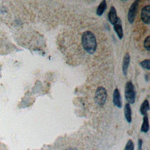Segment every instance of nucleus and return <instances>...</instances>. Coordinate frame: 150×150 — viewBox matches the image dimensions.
<instances>
[{
    "instance_id": "obj_1",
    "label": "nucleus",
    "mask_w": 150,
    "mask_h": 150,
    "mask_svg": "<svg viewBox=\"0 0 150 150\" xmlns=\"http://www.w3.org/2000/svg\"><path fill=\"white\" fill-rule=\"evenodd\" d=\"M81 43L83 49L90 54H93L97 47V40L94 34L89 30L83 32L81 36Z\"/></svg>"
},
{
    "instance_id": "obj_2",
    "label": "nucleus",
    "mask_w": 150,
    "mask_h": 150,
    "mask_svg": "<svg viewBox=\"0 0 150 150\" xmlns=\"http://www.w3.org/2000/svg\"><path fill=\"white\" fill-rule=\"evenodd\" d=\"M135 96L136 93L133 84L131 81H128L125 86V97L128 103L134 104L135 101Z\"/></svg>"
},
{
    "instance_id": "obj_3",
    "label": "nucleus",
    "mask_w": 150,
    "mask_h": 150,
    "mask_svg": "<svg viewBox=\"0 0 150 150\" xmlns=\"http://www.w3.org/2000/svg\"><path fill=\"white\" fill-rule=\"evenodd\" d=\"M107 98V93L105 88L102 86L98 87L95 93V101L96 104L100 106L103 105Z\"/></svg>"
},
{
    "instance_id": "obj_4",
    "label": "nucleus",
    "mask_w": 150,
    "mask_h": 150,
    "mask_svg": "<svg viewBox=\"0 0 150 150\" xmlns=\"http://www.w3.org/2000/svg\"><path fill=\"white\" fill-rule=\"evenodd\" d=\"M139 2V1L138 0L134 1L129 8L128 12V20L130 23H132L135 21L138 11Z\"/></svg>"
},
{
    "instance_id": "obj_5",
    "label": "nucleus",
    "mask_w": 150,
    "mask_h": 150,
    "mask_svg": "<svg viewBox=\"0 0 150 150\" xmlns=\"http://www.w3.org/2000/svg\"><path fill=\"white\" fill-rule=\"evenodd\" d=\"M141 19L142 21L145 24H149L150 23V5H146L144 6L141 12Z\"/></svg>"
},
{
    "instance_id": "obj_6",
    "label": "nucleus",
    "mask_w": 150,
    "mask_h": 150,
    "mask_svg": "<svg viewBox=\"0 0 150 150\" xmlns=\"http://www.w3.org/2000/svg\"><path fill=\"white\" fill-rule=\"evenodd\" d=\"M108 20L110 22V23L113 25H114L115 23H117L120 19L119 18V17L117 16V11L114 6H111L110 7V11H109V12L108 14Z\"/></svg>"
},
{
    "instance_id": "obj_7",
    "label": "nucleus",
    "mask_w": 150,
    "mask_h": 150,
    "mask_svg": "<svg viewBox=\"0 0 150 150\" xmlns=\"http://www.w3.org/2000/svg\"><path fill=\"white\" fill-rule=\"evenodd\" d=\"M112 102L116 107L118 108H121L122 107V101H121V95H120L119 90L117 88H116L114 91Z\"/></svg>"
},
{
    "instance_id": "obj_8",
    "label": "nucleus",
    "mask_w": 150,
    "mask_h": 150,
    "mask_svg": "<svg viewBox=\"0 0 150 150\" xmlns=\"http://www.w3.org/2000/svg\"><path fill=\"white\" fill-rule=\"evenodd\" d=\"M130 62V56L128 53H126L122 61V73L125 76L127 74V71L128 68L129 66V64Z\"/></svg>"
},
{
    "instance_id": "obj_9",
    "label": "nucleus",
    "mask_w": 150,
    "mask_h": 150,
    "mask_svg": "<svg viewBox=\"0 0 150 150\" xmlns=\"http://www.w3.org/2000/svg\"><path fill=\"white\" fill-rule=\"evenodd\" d=\"M124 112L126 120L128 122L130 123L132 121V110L129 103H127L125 104L124 106Z\"/></svg>"
},
{
    "instance_id": "obj_10",
    "label": "nucleus",
    "mask_w": 150,
    "mask_h": 150,
    "mask_svg": "<svg viewBox=\"0 0 150 150\" xmlns=\"http://www.w3.org/2000/svg\"><path fill=\"white\" fill-rule=\"evenodd\" d=\"M114 29L119 39H121L123 38V29L121 25V21L120 19L117 23L114 25Z\"/></svg>"
},
{
    "instance_id": "obj_11",
    "label": "nucleus",
    "mask_w": 150,
    "mask_h": 150,
    "mask_svg": "<svg viewBox=\"0 0 150 150\" xmlns=\"http://www.w3.org/2000/svg\"><path fill=\"white\" fill-rule=\"evenodd\" d=\"M149 110V101L148 100H145L143 103H142L141 105L140 106V112L143 115H146L147 111Z\"/></svg>"
},
{
    "instance_id": "obj_12",
    "label": "nucleus",
    "mask_w": 150,
    "mask_h": 150,
    "mask_svg": "<svg viewBox=\"0 0 150 150\" xmlns=\"http://www.w3.org/2000/svg\"><path fill=\"white\" fill-rule=\"evenodd\" d=\"M107 8V3L106 1L105 0L102 1L100 4H99V5L98 6L97 8V11H96V13L97 14V15L98 16H101L102 14L104 13V12L105 11V9Z\"/></svg>"
},
{
    "instance_id": "obj_13",
    "label": "nucleus",
    "mask_w": 150,
    "mask_h": 150,
    "mask_svg": "<svg viewBox=\"0 0 150 150\" xmlns=\"http://www.w3.org/2000/svg\"><path fill=\"white\" fill-rule=\"evenodd\" d=\"M149 130V121H148V117L147 115H145L143 118V122L141 125V131L142 132L146 133Z\"/></svg>"
},
{
    "instance_id": "obj_14",
    "label": "nucleus",
    "mask_w": 150,
    "mask_h": 150,
    "mask_svg": "<svg viewBox=\"0 0 150 150\" xmlns=\"http://www.w3.org/2000/svg\"><path fill=\"white\" fill-rule=\"evenodd\" d=\"M140 65L144 69H145L149 70L150 69L149 59H145V60H142V62H140Z\"/></svg>"
},
{
    "instance_id": "obj_15",
    "label": "nucleus",
    "mask_w": 150,
    "mask_h": 150,
    "mask_svg": "<svg viewBox=\"0 0 150 150\" xmlns=\"http://www.w3.org/2000/svg\"><path fill=\"white\" fill-rule=\"evenodd\" d=\"M124 150H134V145L131 139H129L127 142Z\"/></svg>"
},
{
    "instance_id": "obj_16",
    "label": "nucleus",
    "mask_w": 150,
    "mask_h": 150,
    "mask_svg": "<svg viewBox=\"0 0 150 150\" xmlns=\"http://www.w3.org/2000/svg\"><path fill=\"white\" fill-rule=\"evenodd\" d=\"M144 47L148 50H150V36H148L144 40Z\"/></svg>"
},
{
    "instance_id": "obj_17",
    "label": "nucleus",
    "mask_w": 150,
    "mask_h": 150,
    "mask_svg": "<svg viewBox=\"0 0 150 150\" xmlns=\"http://www.w3.org/2000/svg\"><path fill=\"white\" fill-rule=\"evenodd\" d=\"M142 139H138V150H141V149H142Z\"/></svg>"
},
{
    "instance_id": "obj_18",
    "label": "nucleus",
    "mask_w": 150,
    "mask_h": 150,
    "mask_svg": "<svg viewBox=\"0 0 150 150\" xmlns=\"http://www.w3.org/2000/svg\"><path fill=\"white\" fill-rule=\"evenodd\" d=\"M66 150H77V149L76 148H67Z\"/></svg>"
}]
</instances>
